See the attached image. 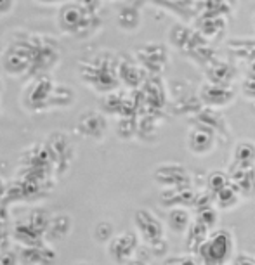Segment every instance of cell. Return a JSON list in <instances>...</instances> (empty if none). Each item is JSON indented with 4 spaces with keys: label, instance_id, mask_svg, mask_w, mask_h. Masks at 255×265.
<instances>
[{
    "label": "cell",
    "instance_id": "1",
    "mask_svg": "<svg viewBox=\"0 0 255 265\" xmlns=\"http://www.w3.org/2000/svg\"><path fill=\"white\" fill-rule=\"evenodd\" d=\"M79 73L82 76L84 83H87L90 88L108 94L116 87L118 76V66L120 63L111 54V51H101L97 56L90 59L88 63L79 65Z\"/></svg>",
    "mask_w": 255,
    "mask_h": 265
},
{
    "label": "cell",
    "instance_id": "2",
    "mask_svg": "<svg viewBox=\"0 0 255 265\" xmlns=\"http://www.w3.org/2000/svg\"><path fill=\"white\" fill-rule=\"evenodd\" d=\"M56 24L63 35L72 38H87L95 31V26H99V19L97 14L84 9L73 0L59 7Z\"/></svg>",
    "mask_w": 255,
    "mask_h": 265
},
{
    "label": "cell",
    "instance_id": "3",
    "mask_svg": "<svg viewBox=\"0 0 255 265\" xmlns=\"http://www.w3.org/2000/svg\"><path fill=\"white\" fill-rule=\"evenodd\" d=\"M35 59V37L31 38H16L2 52V69L5 75L12 78H30L31 68Z\"/></svg>",
    "mask_w": 255,
    "mask_h": 265
},
{
    "label": "cell",
    "instance_id": "4",
    "mask_svg": "<svg viewBox=\"0 0 255 265\" xmlns=\"http://www.w3.org/2000/svg\"><path fill=\"white\" fill-rule=\"evenodd\" d=\"M56 87V82L51 78V75L33 76L26 82V85L21 90V106L23 109L30 113L47 111L49 99L52 95V90Z\"/></svg>",
    "mask_w": 255,
    "mask_h": 265
},
{
    "label": "cell",
    "instance_id": "5",
    "mask_svg": "<svg viewBox=\"0 0 255 265\" xmlns=\"http://www.w3.org/2000/svg\"><path fill=\"white\" fill-rule=\"evenodd\" d=\"M106 129H108V122H106L104 115L99 111H92V109L85 111L77 123V130L87 139L101 140L106 133Z\"/></svg>",
    "mask_w": 255,
    "mask_h": 265
},
{
    "label": "cell",
    "instance_id": "6",
    "mask_svg": "<svg viewBox=\"0 0 255 265\" xmlns=\"http://www.w3.org/2000/svg\"><path fill=\"white\" fill-rule=\"evenodd\" d=\"M45 146H47L52 160H56V161H61V160L70 161L72 160L70 154H73V149H75V147H73V142L70 140V137L63 132L51 133V137H49Z\"/></svg>",
    "mask_w": 255,
    "mask_h": 265
},
{
    "label": "cell",
    "instance_id": "7",
    "mask_svg": "<svg viewBox=\"0 0 255 265\" xmlns=\"http://www.w3.org/2000/svg\"><path fill=\"white\" fill-rule=\"evenodd\" d=\"M137 59L144 68H157L162 69L167 63V52L158 44H146L137 51Z\"/></svg>",
    "mask_w": 255,
    "mask_h": 265
},
{
    "label": "cell",
    "instance_id": "8",
    "mask_svg": "<svg viewBox=\"0 0 255 265\" xmlns=\"http://www.w3.org/2000/svg\"><path fill=\"white\" fill-rule=\"evenodd\" d=\"M72 217L70 215H56V217H51L49 220V225L45 229V238L49 241H61L72 231Z\"/></svg>",
    "mask_w": 255,
    "mask_h": 265
},
{
    "label": "cell",
    "instance_id": "9",
    "mask_svg": "<svg viewBox=\"0 0 255 265\" xmlns=\"http://www.w3.org/2000/svg\"><path fill=\"white\" fill-rule=\"evenodd\" d=\"M77 99V94L70 85H63V83H56L52 95L49 99L47 109H68L73 106Z\"/></svg>",
    "mask_w": 255,
    "mask_h": 265
},
{
    "label": "cell",
    "instance_id": "10",
    "mask_svg": "<svg viewBox=\"0 0 255 265\" xmlns=\"http://www.w3.org/2000/svg\"><path fill=\"white\" fill-rule=\"evenodd\" d=\"M141 21H143L141 12L132 5L122 7V9L118 10V14H116V24H118V28H120V30H123V31L139 30Z\"/></svg>",
    "mask_w": 255,
    "mask_h": 265
},
{
    "label": "cell",
    "instance_id": "11",
    "mask_svg": "<svg viewBox=\"0 0 255 265\" xmlns=\"http://www.w3.org/2000/svg\"><path fill=\"white\" fill-rule=\"evenodd\" d=\"M134 239L130 234H123L118 238H113L111 243L108 246V252L116 262H125V259L130 255V252L134 250Z\"/></svg>",
    "mask_w": 255,
    "mask_h": 265
},
{
    "label": "cell",
    "instance_id": "12",
    "mask_svg": "<svg viewBox=\"0 0 255 265\" xmlns=\"http://www.w3.org/2000/svg\"><path fill=\"white\" fill-rule=\"evenodd\" d=\"M94 238L99 243H108L113 238V225L108 222H99L94 227Z\"/></svg>",
    "mask_w": 255,
    "mask_h": 265
},
{
    "label": "cell",
    "instance_id": "13",
    "mask_svg": "<svg viewBox=\"0 0 255 265\" xmlns=\"http://www.w3.org/2000/svg\"><path fill=\"white\" fill-rule=\"evenodd\" d=\"M0 265H21V259L14 252L0 253Z\"/></svg>",
    "mask_w": 255,
    "mask_h": 265
},
{
    "label": "cell",
    "instance_id": "14",
    "mask_svg": "<svg viewBox=\"0 0 255 265\" xmlns=\"http://www.w3.org/2000/svg\"><path fill=\"white\" fill-rule=\"evenodd\" d=\"M79 5H82L84 9L90 10V12H95L97 14V9L99 5H101V0H75Z\"/></svg>",
    "mask_w": 255,
    "mask_h": 265
},
{
    "label": "cell",
    "instance_id": "15",
    "mask_svg": "<svg viewBox=\"0 0 255 265\" xmlns=\"http://www.w3.org/2000/svg\"><path fill=\"white\" fill-rule=\"evenodd\" d=\"M16 7V0H0V17L10 14Z\"/></svg>",
    "mask_w": 255,
    "mask_h": 265
},
{
    "label": "cell",
    "instance_id": "16",
    "mask_svg": "<svg viewBox=\"0 0 255 265\" xmlns=\"http://www.w3.org/2000/svg\"><path fill=\"white\" fill-rule=\"evenodd\" d=\"M247 82H249V83H252V87L255 85V78H249V80H247ZM249 97H255V92H252V94H250Z\"/></svg>",
    "mask_w": 255,
    "mask_h": 265
},
{
    "label": "cell",
    "instance_id": "17",
    "mask_svg": "<svg viewBox=\"0 0 255 265\" xmlns=\"http://www.w3.org/2000/svg\"><path fill=\"white\" fill-rule=\"evenodd\" d=\"M3 191H5V187H3V182H2V180H0V196H2V194H3Z\"/></svg>",
    "mask_w": 255,
    "mask_h": 265
},
{
    "label": "cell",
    "instance_id": "18",
    "mask_svg": "<svg viewBox=\"0 0 255 265\" xmlns=\"http://www.w3.org/2000/svg\"><path fill=\"white\" fill-rule=\"evenodd\" d=\"M2 90H3V82H2V78H0V94H2Z\"/></svg>",
    "mask_w": 255,
    "mask_h": 265
},
{
    "label": "cell",
    "instance_id": "19",
    "mask_svg": "<svg viewBox=\"0 0 255 265\" xmlns=\"http://www.w3.org/2000/svg\"><path fill=\"white\" fill-rule=\"evenodd\" d=\"M129 265H144V264H141V262H130Z\"/></svg>",
    "mask_w": 255,
    "mask_h": 265
},
{
    "label": "cell",
    "instance_id": "20",
    "mask_svg": "<svg viewBox=\"0 0 255 265\" xmlns=\"http://www.w3.org/2000/svg\"><path fill=\"white\" fill-rule=\"evenodd\" d=\"M75 265H88V264H75Z\"/></svg>",
    "mask_w": 255,
    "mask_h": 265
}]
</instances>
